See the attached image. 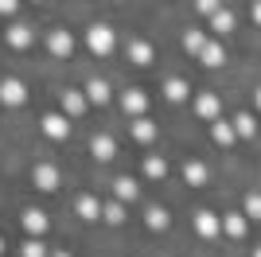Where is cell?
<instances>
[{"label": "cell", "instance_id": "obj_1", "mask_svg": "<svg viewBox=\"0 0 261 257\" xmlns=\"http://www.w3.org/2000/svg\"><path fill=\"white\" fill-rule=\"evenodd\" d=\"M113 43H117V39H113V28H109V23H94V28L86 32V47L94 55H109V51H113Z\"/></svg>", "mask_w": 261, "mask_h": 257}, {"label": "cell", "instance_id": "obj_2", "mask_svg": "<svg viewBox=\"0 0 261 257\" xmlns=\"http://www.w3.org/2000/svg\"><path fill=\"white\" fill-rule=\"evenodd\" d=\"M28 101V90H23L20 78H0V106H23Z\"/></svg>", "mask_w": 261, "mask_h": 257}, {"label": "cell", "instance_id": "obj_3", "mask_svg": "<svg viewBox=\"0 0 261 257\" xmlns=\"http://www.w3.org/2000/svg\"><path fill=\"white\" fill-rule=\"evenodd\" d=\"M32 183L39 187V191H55V187L63 183V175H59L55 164H35V168H32Z\"/></svg>", "mask_w": 261, "mask_h": 257}, {"label": "cell", "instance_id": "obj_4", "mask_svg": "<svg viewBox=\"0 0 261 257\" xmlns=\"http://www.w3.org/2000/svg\"><path fill=\"white\" fill-rule=\"evenodd\" d=\"M211 140H215L218 148H234V140H238V128H234V121H211Z\"/></svg>", "mask_w": 261, "mask_h": 257}, {"label": "cell", "instance_id": "obj_5", "mask_svg": "<svg viewBox=\"0 0 261 257\" xmlns=\"http://www.w3.org/2000/svg\"><path fill=\"white\" fill-rule=\"evenodd\" d=\"M47 47H51V55H59V59H70V51H74V35L66 32V28H55V32L47 35Z\"/></svg>", "mask_w": 261, "mask_h": 257}, {"label": "cell", "instance_id": "obj_6", "mask_svg": "<svg viewBox=\"0 0 261 257\" xmlns=\"http://www.w3.org/2000/svg\"><path fill=\"white\" fill-rule=\"evenodd\" d=\"M86 101L90 97L78 94V90H63V94H59V106H63L66 117H82V113H86Z\"/></svg>", "mask_w": 261, "mask_h": 257}, {"label": "cell", "instance_id": "obj_7", "mask_svg": "<svg viewBox=\"0 0 261 257\" xmlns=\"http://www.w3.org/2000/svg\"><path fill=\"white\" fill-rule=\"evenodd\" d=\"M43 133L51 140H66L70 137V117H66V113H47L43 117Z\"/></svg>", "mask_w": 261, "mask_h": 257}, {"label": "cell", "instance_id": "obj_8", "mask_svg": "<svg viewBox=\"0 0 261 257\" xmlns=\"http://www.w3.org/2000/svg\"><path fill=\"white\" fill-rule=\"evenodd\" d=\"M121 109H125L129 117H144V109H148V94H144V90H125V94H121Z\"/></svg>", "mask_w": 261, "mask_h": 257}, {"label": "cell", "instance_id": "obj_9", "mask_svg": "<svg viewBox=\"0 0 261 257\" xmlns=\"http://www.w3.org/2000/svg\"><path fill=\"white\" fill-rule=\"evenodd\" d=\"M125 55H129L137 66H148L156 59V51H152V43H144V39H129L125 43Z\"/></svg>", "mask_w": 261, "mask_h": 257}, {"label": "cell", "instance_id": "obj_10", "mask_svg": "<svg viewBox=\"0 0 261 257\" xmlns=\"http://www.w3.org/2000/svg\"><path fill=\"white\" fill-rule=\"evenodd\" d=\"M20 222H23V230H28V238H43V234H47V226H51V222H47V214H43V211H35V207H32V211H23Z\"/></svg>", "mask_w": 261, "mask_h": 257}, {"label": "cell", "instance_id": "obj_11", "mask_svg": "<svg viewBox=\"0 0 261 257\" xmlns=\"http://www.w3.org/2000/svg\"><path fill=\"white\" fill-rule=\"evenodd\" d=\"M195 230H199V238H218L222 218H218L215 211H199V214H195Z\"/></svg>", "mask_w": 261, "mask_h": 257}, {"label": "cell", "instance_id": "obj_12", "mask_svg": "<svg viewBox=\"0 0 261 257\" xmlns=\"http://www.w3.org/2000/svg\"><path fill=\"white\" fill-rule=\"evenodd\" d=\"M8 43L16 47V51H23V47H32V43H35V32H32V23H12V28H8Z\"/></svg>", "mask_w": 261, "mask_h": 257}, {"label": "cell", "instance_id": "obj_13", "mask_svg": "<svg viewBox=\"0 0 261 257\" xmlns=\"http://www.w3.org/2000/svg\"><path fill=\"white\" fill-rule=\"evenodd\" d=\"M86 97L94 101V106H109L113 90H109V82H106V78H90V82H86Z\"/></svg>", "mask_w": 261, "mask_h": 257}, {"label": "cell", "instance_id": "obj_14", "mask_svg": "<svg viewBox=\"0 0 261 257\" xmlns=\"http://www.w3.org/2000/svg\"><path fill=\"white\" fill-rule=\"evenodd\" d=\"M195 113L207 121H218V113H222V101H218L215 94H199L195 97Z\"/></svg>", "mask_w": 261, "mask_h": 257}, {"label": "cell", "instance_id": "obj_15", "mask_svg": "<svg viewBox=\"0 0 261 257\" xmlns=\"http://www.w3.org/2000/svg\"><path fill=\"white\" fill-rule=\"evenodd\" d=\"M74 211H78V218H86V222H94V218H101V211H106V207H101L98 199H94V195H78Z\"/></svg>", "mask_w": 261, "mask_h": 257}, {"label": "cell", "instance_id": "obj_16", "mask_svg": "<svg viewBox=\"0 0 261 257\" xmlns=\"http://www.w3.org/2000/svg\"><path fill=\"white\" fill-rule=\"evenodd\" d=\"M90 152H94L98 160H113V152H117V140L109 137V133H98V137L90 140Z\"/></svg>", "mask_w": 261, "mask_h": 257}, {"label": "cell", "instance_id": "obj_17", "mask_svg": "<svg viewBox=\"0 0 261 257\" xmlns=\"http://www.w3.org/2000/svg\"><path fill=\"white\" fill-rule=\"evenodd\" d=\"M113 195H117L121 203H133V199L141 195V187H137V179H129V175H121V179H113Z\"/></svg>", "mask_w": 261, "mask_h": 257}, {"label": "cell", "instance_id": "obj_18", "mask_svg": "<svg viewBox=\"0 0 261 257\" xmlns=\"http://www.w3.org/2000/svg\"><path fill=\"white\" fill-rule=\"evenodd\" d=\"M144 226L160 234V230H168V226H172V218H168V211H164V207H148V214H144Z\"/></svg>", "mask_w": 261, "mask_h": 257}, {"label": "cell", "instance_id": "obj_19", "mask_svg": "<svg viewBox=\"0 0 261 257\" xmlns=\"http://www.w3.org/2000/svg\"><path fill=\"white\" fill-rule=\"evenodd\" d=\"M184 179L191 183V187H203V183H207V164L187 160V164H184Z\"/></svg>", "mask_w": 261, "mask_h": 257}, {"label": "cell", "instance_id": "obj_20", "mask_svg": "<svg viewBox=\"0 0 261 257\" xmlns=\"http://www.w3.org/2000/svg\"><path fill=\"white\" fill-rule=\"evenodd\" d=\"M133 137L141 140V144L156 140V121H148V117H133Z\"/></svg>", "mask_w": 261, "mask_h": 257}, {"label": "cell", "instance_id": "obj_21", "mask_svg": "<svg viewBox=\"0 0 261 257\" xmlns=\"http://www.w3.org/2000/svg\"><path fill=\"white\" fill-rule=\"evenodd\" d=\"M199 59H203V66H222V63H226V51H222V43H211L207 39V47H203Z\"/></svg>", "mask_w": 261, "mask_h": 257}, {"label": "cell", "instance_id": "obj_22", "mask_svg": "<svg viewBox=\"0 0 261 257\" xmlns=\"http://www.w3.org/2000/svg\"><path fill=\"white\" fill-rule=\"evenodd\" d=\"M234 128H238V137L253 140L257 137V117H253V113H238V117H234Z\"/></svg>", "mask_w": 261, "mask_h": 257}, {"label": "cell", "instance_id": "obj_23", "mask_svg": "<svg viewBox=\"0 0 261 257\" xmlns=\"http://www.w3.org/2000/svg\"><path fill=\"white\" fill-rule=\"evenodd\" d=\"M164 97L168 101H187V82L184 78H168L164 82Z\"/></svg>", "mask_w": 261, "mask_h": 257}, {"label": "cell", "instance_id": "obj_24", "mask_svg": "<svg viewBox=\"0 0 261 257\" xmlns=\"http://www.w3.org/2000/svg\"><path fill=\"white\" fill-rule=\"evenodd\" d=\"M203 47H207V35L199 32V28H191V32L184 35V51L187 55H203Z\"/></svg>", "mask_w": 261, "mask_h": 257}, {"label": "cell", "instance_id": "obj_25", "mask_svg": "<svg viewBox=\"0 0 261 257\" xmlns=\"http://www.w3.org/2000/svg\"><path fill=\"white\" fill-rule=\"evenodd\" d=\"M211 28H215L218 35H222V32H234V12H230V8H218L215 16H211Z\"/></svg>", "mask_w": 261, "mask_h": 257}, {"label": "cell", "instance_id": "obj_26", "mask_svg": "<svg viewBox=\"0 0 261 257\" xmlns=\"http://www.w3.org/2000/svg\"><path fill=\"white\" fill-rule=\"evenodd\" d=\"M222 230H226L230 238H246V214H226V218H222Z\"/></svg>", "mask_w": 261, "mask_h": 257}, {"label": "cell", "instance_id": "obj_27", "mask_svg": "<svg viewBox=\"0 0 261 257\" xmlns=\"http://www.w3.org/2000/svg\"><path fill=\"white\" fill-rule=\"evenodd\" d=\"M101 218H106L109 226H121V222H125V203H121V199H113V203H106V211H101Z\"/></svg>", "mask_w": 261, "mask_h": 257}, {"label": "cell", "instance_id": "obj_28", "mask_svg": "<svg viewBox=\"0 0 261 257\" xmlns=\"http://www.w3.org/2000/svg\"><path fill=\"white\" fill-rule=\"evenodd\" d=\"M144 175H148V179H164V175H168V164H164L160 156H148V160H144Z\"/></svg>", "mask_w": 261, "mask_h": 257}, {"label": "cell", "instance_id": "obj_29", "mask_svg": "<svg viewBox=\"0 0 261 257\" xmlns=\"http://www.w3.org/2000/svg\"><path fill=\"white\" fill-rule=\"evenodd\" d=\"M23 257H51L43 249V242H39V238H28V242H23Z\"/></svg>", "mask_w": 261, "mask_h": 257}, {"label": "cell", "instance_id": "obj_30", "mask_svg": "<svg viewBox=\"0 0 261 257\" xmlns=\"http://www.w3.org/2000/svg\"><path fill=\"white\" fill-rule=\"evenodd\" d=\"M246 214H250V218H261V195L257 191L246 195Z\"/></svg>", "mask_w": 261, "mask_h": 257}, {"label": "cell", "instance_id": "obj_31", "mask_svg": "<svg viewBox=\"0 0 261 257\" xmlns=\"http://www.w3.org/2000/svg\"><path fill=\"white\" fill-rule=\"evenodd\" d=\"M195 8L203 12V16H215V12L222 8V4H218V0H195Z\"/></svg>", "mask_w": 261, "mask_h": 257}, {"label": "cell", "instance_id": "obj_32", "mask_svg": "<svg viewBox=\"0 0 261 257\" xmlns=\"http://www.w3.org/2000/svg\"><path fill=\"white\" fill-rule=\"evenodd\" d=\"M16 8H20V0H0V16H16Z\"/></svg>", "mask_w": 261, "mask_h": 257}, {"label": "cell", "instance_id": "obj_33", "mask_svg": "<svg viewBox=\"0 0 261 257\" xmlns=\"http://www.w3.org/2000/svg\"><path fill=\"white\" fill-rule=\"evenodd\" d=\"M250 16H253V23L261 28V0H253V8H250Z\"/></svg>", "mask_w": 261, "mask_h": 257}, {"label": "cell", "instance_id": "obj_34", "mask_svg": "<svg viewBox=\"0 0 261 257\" xmlns=\"http://www.w3.org/2000/svg\"><path fill=\"white\" fill-rule=\"evenodd\" d=\"M253 101H257V109H261V86H257V90H253Z\"/></svg>", "mask_w": 261, "mask_h": 257}, {"label": "cell", "instance_id": "obj_35", "mask_svg": "<svg viewBox=\"0 0 261 257\" xmlns=\"http://www.w3.org/2000/svg\"><path fill=\"white\" fill-rule=\"evenodd\" d=\"M51 257H70V253H63V249H59V253H51Z\"/></svg>", "mask_w": 261, "mask_h": 257}, {"label": "cell", "instance_id": "obj_36", "mask_svg": "<svg viewBox=\"0 0 261 257\" xmlns=\"http://www.w3.org/2000/svg\"><path fill=\"white\" fill-rule=\"evenodd\" d=\"M253 257H261V246H257V249H253Z\"/></svg>", "mask_w": 261, "mask_h": 257}, {"label": "cell", "instance_id": "obj_37", "mask_svg": "<svg viewBox=\"0 0 261 257\" xmlns=\"http://www.w3.org/2000/svg\"><path fill=\"white\" fill-rule=\"evenodd\" d=\"M0 253H4V242H0Z\"/></svg>", "mask_w": 261, "mask_h": 257}]
</instances>
